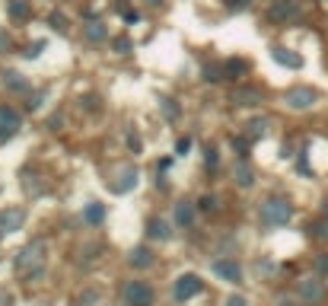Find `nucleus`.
<instances>
[{
  "instance_id": "obj_1",
  "label": "nucleus",
  "mask_w": 328,
  "mask_h": 306,
  "mask_svg": "<svg viewBox=\"0 0 328 306\" xmlns=\"http://www.w3.org/2000/svg\"><path fill=\"white\" fill-rule=\"evenodd\" d=\"M19 274L26 278H42L45 274V239H32L26 249L19 252Z\"/></svg>"
},
{
  "instance_id": "obj_2",
  "label": "nucleus",
  "mask_w": 328,
  "mask_h": 306,
  "mask_svg": "<svg viewBox=\"0 0 328 306\" xmlns=\"http://www.w3.org/2000/svg\"><path fill=\"white\" fill-rule=\"evenodd\" d=\"M258 217L264 227H287L290 217H293V204L287 198H268V201H261Z\"/></svg>"
},
{
  "instance_id": "obj_3",
  "label": "nucleus",
  "mask_w": 328,
  "mask_h": 306,
  "mask_svg": "<svg viewBox=\"0 0 328 306\" xmlns=\"http://www.w3.org/2000/svg\"><path fill=\"white\" fill-rule=\"evenodd\" d=\"M284 102H287V109H293V112H306V109H312V105L319 102V89H312V86H290L284 93Z\"/></svg>"
},
{
  "instance_id": "obj_4",
  "label": "nucleus",
  "mask_w": 328,
  "mask_h": 306,
  "mask_svg": "<svg viewBox=\"0 0 328 306\" xmlns=\"http://www.w3.org/2000/svg\"><path fill=\"white\" fill-rule=\"evenodd\" d=\"M325 297H328V290H325V281H322L319 274L300 281V300L306 303V306H322Z\"/></svg>"
},
{
  "instance_id": "obj_5",
  "label": "nucleus",
  "mask_w": 328,
  "mask_h": 306,
  "mask_svg": "<svg viewBox=\"0 0 328 306\" xmlns=\"http://www.w3.org/2000/svg\"><path fill=\"white\" fill-rule=\"evenodd\" d=\"M22 128V118L13 105H0V144H7V140H13Z\"/></svg>"
},
{
  "instance_id": "obj_6",
  "label": "nucleus",
  "mask_w": 328,
  "mask_h": 306,
  "mask_svg": "<svg viewBox=\"0 0 328 306\" xmlns=\"http://www.w3.org/2000/svg\"><path fill=\"white\" fill-rule=\"evenodd\" d=\"M125 303L128 306H150L153 303V290L143 284V281H131L125 287Z\"/></svg>"
},
{
  "instance_id": "obj_7",
  "label": "nucleus",
  "mask_w": 328,
  "mask_h": 306,
  "mask_svg": "<svg viewBox=\"0 0 328 306\" xmlns=\"http://www.w3.org/2000/svg\"><path fill=\"white\" fill-rule=\"evenodd\" d=\"M296 16H300V0H274L268 10V19H274V22H290Z\"/></svg>"
},
{
  "instance_id": "obj_8",
  "label": "nucleus",
  "mask_w": 328,
  "mask_h": 306,
  "mask_svg": "<svg viewBox=\"0 0 328 306\" xmlns=\"http://www.w3.org/2000/svg\"><path fill=\"white\" fill-rule=\"evenodd\" d=\"M214 274H220L226 284H239L242 281V268H239V262L236 258H214Z\"/></svg>"
},
{
  "instance_id": "obj_9",
  "label": "nucleus",
  "mask_w": 328,
  "mask_h": 306,
  "mask_svg": "<svg viewBox=\"0 0 328 306\" xmlns=\"http://www.w3.org/2000/svg\"><path fill=\"white\" fill-rule=\"evenodd\" d=\"M22 223H26V210H22V207H7V210H0V236H4V233L22 230Z\"/></svg>"
},
{
  "instance_id": "obj_10",
  "label": "nucleus",
  "mask_w": 328,
  "mask_h": 306,
  "mask_svg": "<svg viewBox=\"0 0 328 306\" xmlns=\"http://www.w3.org/2000/svg\"><path fill=\"white\" fill-rule=\"evenodd\" d=\"M201 278L198 274H182L178 281H175V300L182 303V300H191L194 293H201Z\"/></svg>"
},
{
  "instance_id": "obj_11",
  "label": "nucleus",
  "mask_w": 328,
  "mask_h": 306,
  "mask_svg": "<svg viewBox=\"0 0 328 306\" xmlns=\"http://www.w3.org/2000/svg\"><path fill=\"white\" fill-rule=\"evenodd\" d=\"M134 185H137V166H125V169H121V175H118V182H108V188H112L115 195H125Z\"/></svg>"
},
{
  "instance_id": "obj_12",
  "label": "nucleus",
  "mask_w": 328,
  "mask_h": 306,
  "mask_svg": "<svg viewBox=\"0 0 328 306\" xmlns=\"http://www.w3.org/2000/svg\"><path fill=\"white\" fill-rule=\"evenodd\" d=\"M271 57H274L277 64L290 67V70H300V67H303V57H300L296 51H290V48H281V45H277V48H271Z\"/></svg>"
},
{
  "instance_id": "obj_13",
  "label": "nucleus",
  "mask_w": 328,
  "mask_h": 306,
  "mask_svg": "<svg viewBox=\"0 0 328 306\" xmlns=\"http://www.w3.org/2000/svg\"><path fill=\"white\" fill-rule=\"evenodd\" d=\"M246 70H249V64L242 61V57H226V61H223V77L226 80H242Z\"/></svg>"
},
{
  "instance_id": "obj_14",
  "label": "nucleus",
  "mask_w": 328,
  "mask_h": 306,
  "mask_svg": "<svg viewBox=\"0 0 328 306\" xmlns=\"http://www.w3.org/2000/svg\"><path fill=\"white\" fill-rule=\"evenodd\" d=\"M7 16L10 19H29L32 16V7H29V0H7Z\"/></svg>"
},
{
  "instance_id": "obj_15",
  "label": "nucleus",
  "mask_w": 328,
  "mask_h": 306,
  "mask_svg": "<svg viewBox=\"0 0 328 306\" xmlns=\"http://www.w3.org/2000/svg\"><path fill=\"white\" fill-rule=\"evenodd\" d=\"M147 236H150V239H160V242H166L169 236H172V233H169V223H166L163 217H153V220L147 223Z\"/></svg>"
},
{
  "instance_id": "obj_16",
  "label": "nucleus",
  "mask_w": 328,
  "mask_h": 306,
  "mask_svg": "<svg viewBox=\"0 0 328 306\" xmlns=\"http://www.w3.org/2000/svg\"><path fill=\"white\" fill-rule=\"evenodd\" d=\"M233 102H236V105H261V93H258V89L239 86V89H233Z\"/></svg>"
},
{
  "instance_id": "obj_17",
  "label": "nucleus",
  "mask_w": 328,
  "mask_h": 306,
  "mask_svg": "<svg viewBox=\"0 0 328 306\" xmlns=\"http://www.w3.org/2000/svg\"><path fill=\"white\" fill-rule=\"evenodd\" d=\"M191 220H194V204L191 201H178L175 204V223L178 227H191Z\"/></svg>"
},
{
  "instance_id": "obj_18",
  "label": "nucleus",
  "mask_w": 328,
  "mask_h": 306,
  "mask_svg": "<svg viewBox=\"0 0 328 306\" xmlns=\"http://www.w3.org/2000/svg\"><path fill=\"white\" fill-rule=\"evenodd\" d=\"M83 35H86V42H102V39H108V29L102 26V22H86L83 26Z\"/></svg>"
},
{
  "instance_id": "obj_19",
  "label": "nucleus",
  "mask_w": 328,
  "mask_h": 306,
  "mask_svg": "<svg viewBox=\"0 0 328 306\" xmlns=\"http://www.w3.org/2000/svg\"><path fill=\"white\" fill-rule=\"evenodd\" d=\"M236 182H239L242 188H249V185L255 182V172H252V166H249V160H239V163H236Z\"/></svg>"
},
{
  "instance_id": "obj_20",
  "label": "nucleus",
  "mask_w": 328,
  "mask_h": 306,
  "mask_svg": "<svg viewBox=\"0 0 328 306\" xmlns=\"http://www.w3.org/2000/svg\"><path fill=\"white\" fill-rule=\"evenodd\" d=\"M201 80H207V83H220V80H226L223 77V64H204Z\"/></svg>"
},
{
  "instance_id": "obj_21",
  "label": "nucleus",
  "mask_w": 328,
  "mask_h": 306,
  "mask_svg": "<svg viewBox=\"0 0 328 306\" xmlns=\"http://www.w3.org/2000/svg\"><path fill=\"white\" fill-rule=\"evenodd\" d=\"M131 265H137V268H147V265H153V255H150V249H147V246H140V249H134V252H131Z\"/></svg>"
},
{
  "instance_id": "obj_22",
  "label": "nucleus",
  "mask_w": 328,
  "mask_h": 306,
  "mask_svg": "<svg viewBox=\"0 0 328 306\" xmlns=\"http://www.w3.org/2000/svg\"><path fill=\"white\" fill-rule=\"evenodd\" d=\"M102 217H105V207H102V204H90V207H86V214H83V220H86L90 227L102 223Z\"/></svg>"
},
{
  "instance_id": "obj_23",
  "label": "nucleus",
  "mask_w": 328,
  "mask_h": 306,
  "mask_svg": "<svg viewBox=\"0 0 328 306\" xmlns=\"http://www.w3.org/2000/svg\"><path fill=\"white\" fill-rule=\"evenodd\" d=\"M309 233L315 239H322V242H328V207H325V214H322V220L315 223V227H309Z\"/></svg>"
},
{
  "instance_id": "obj_24",
  "label": "nucleus",
  "mask_w": 328,
  "mask_h": 306,
  "mask_svg": "<svg viewBox=\"0 0 328 306\" xmlns=\"http://www.w3.org/2000/svg\"><path fill=\"white\" fill-rule=\"evenodd\" d=\"M268 134V118H255V121H249V137L255 140V137H264Z\"/></svg>"
},
{
  "instance_id": "obj_25",
  "label": "nucleus",
  "mask_w": 328,
  "mask_h": 306,
  "mask_svg": "<svg viewBox=\"0 0 328 306\" xmlns=\"http://www.w3.org/2000/svg\"><path fill=\"white\" fill-rule=\"evenodd\" d=\"M112 48H115L118 54H131V51H134V45H131V39H128V35H118V39L112 42Z\"/></svg>"
},
{
  "instance_id": "obj_26",
  "label": "nucleus",
  "mask_w": 328,
  "mask_h": 306,
  "mask_svg": "<svg viewBox=\"0 0 328 306\" xmlns=\"http://www.w3.org/2000/svg\"><path fill=\"white\" fill-rule=\"evenodd\" d=\"M48 26H51L54 32H67V16L64 13H51L48 16Z\"/></svg>"
},
{
  "instance_id": "obj_27",
  "label": "nucleus",
  "mask_w": 328,
  "mask_h": 306,
  "mask_svg": "<svg viewBox=\"0 0 328 306\" xmlns=\"http://www.w3.org/2000/svg\"><path fill=\"white\" fill-rule=\"evenodd\" d=\"M7 86H10V89H19V93H22V89H26L29 83H26V80H22V77L16 74V70H13V74H7Z\"/></svg>"
},
{
  "instance_id": "obj_28",
  "label": "nucleus",
  "mask_w": 328,
  "mask_h": 306,
  "mask_svg": "<svg viewBox=\"0 0 328 306\" xmlns=\"http://www.w3.org/2000/svg\"><path fill=\"white\" fill-rule=\"evenodd\" d=\"M217 163H220V157H217V150L214 147H207V153H204V166H207L211 172L217 169Z\"/></svg>"
},
{
  "instance_id": "obj_29",
  "label": "nucleus",
  "mask_w": 328,
  "mask_h": 306,
  "mask_svg": "<svg viewBox=\"0 0 328 306\" xmlns=\"http://www.w3.org/2000/svg\"><path fill=\"white\" fill-rule=\"evenodd\" d=\"M188 150H191V137L185 134V137H178V144H175V153H178V157H185Z\"/></svg>"
},
{
  "instance_id": "obj_30",
  "label": "nucleus",
  "mask_w": 328,
  "mask_h": 306,
  "mask_svg": "<svg viewBox=\"0 0 328 306\" xmlns=\"http://www.w3.org/2000/svg\"><path fill=\"white\" fill-rule=\"evenodd\" d=\"M198 207H201V210H217V198H214V195H204L201 201H198Z\"/></svg>"
},
{
  "instance_id": "obj_31",
  "label": "nucleus",
  "mask_w": 328,
  "mask_h": 306,
  "mask_svg": "<svg viewBox=\"0 0 328 306\" xmlns=\"http://www.w3.org/2000/svg\"><path fill=\"white\" fill-rule=\"evenodd\" d=\"M121 16H125L128 22H137L140 19V13H137V10H131V7H121Z\"/></svg>"
},
{
  "instance_id": "obj_32",
  "label": "nucleus",
  "mask_w": 328,
  "mask_h": 306,
  "mask_svg": "<svg viewBox=\"0 0 328 306\" xmlns=\"http://www.w3.org/2000/svg\"><path fill=\"white\" fill-rule=\"evenodd\" d=\"M42 48H45V42H35V45H29V48H26V57H39V54H42Z\"/></svg>"
},
{
  "instance_id": "obj_33",
  "label": "nucleus",
  "mask_w": 328,
  "mask_h": 306,
  "mask_svg": "<svg viewBox=\"0 0 328 306\" xmlns=\"http://www.w3.org/2000/svg\"><path fill=\"white\" fill-rule=\"evenodd\" d=\"M163 109H166L169 118H175V115H178V109H175V102H172V99H163Z\"/></svg>"
},
{
  "instance_id": "obj_34",
  "label": "nucleus",
  "mask_w": 328,
  "mask_h": 306,
  "mask_svg": "<svg viewBox=\"0 0 328 306\" xmlns=\"http://www.w3.org/2000/svg\"><path fill=\"white\" fill-rule=\"evenodd\" d=\"M128 147L134 150V153H140V137L137 134H128Z\"/></svg>"
},
{
  "instance_id": "obj_35",
  "label": "nucleus",
  "mask_w": 328,
  "mask_h": 306,
  "mask_svg": "<svg viewBox=\"0 0 328 306\" xmlns=\"http://www.w3.org/2000/svg\"><path fill=\"white\" fill-rule=\"evenodd\" d=\"M169 163H172V160H169V157H163L160 163H156V172H166V169H169Z\"/></svg>"
},
{
  "instance_id": "obj_36",
  "label": "nucleus",
  "mask_w": 328,
  "mask_h": 306,
  "mask_svg": "<svg viewBox=\"0 0 328 306\" xmlns=\"http://www.w3.org/2000/svg\"><path fill=\"white\" fill-rule=\"evenodd\" d=\"M242 7H249V0H229V10H242Z\"/></svg>"
},
{
  "instance_id": "obj_37",
  "label": "nucleus",
  "mask_w": 328,
  "mask_h": 306,
  "mask_svg": "<svg viewBox=\"0 0 328 306\" xmlns=\"http://www.w3.org/2000/svg\"><path fill=\"white\" fill-rule=\"evenodd\" d=\"M226 306H249V303L242 300V297H229V300H226Z\"/></svg>"
},
{
  "instance_id": "obj_38",
  "label": "nucleus",
  "mask_w": 328,
  "mask_h": 306,
  "mask_svg": "<svg viewBox=\"0 0 328 306\" xmlns=\"http://www.w3.org/2000/svg\"><path fill=\"white\" fill-rule=\"evenodd\" d=\"M319 271H328V255H325V258H319Z\"/></svg>"
},
{
  "instance_id": "obj_39",
  "label": "nucleus",
  "mask_w": 328,
  "mask_h": 306,
  "mask_svg": "<svg viewBox=\"0 0 328 306\" xmlns=\"http://www.w3.org/2000/svg\"><path fill=\"white\" fill-rule=\"evenodd\" d=\"M277 306H296L293 300H287V297H281V300H277Z\"/></svg>"
},
{
  "instance_id": "obj_40",
  "label": "nucleus",
  "mask_w": 328,
  "mask_h": 306,
  "mask_svg": "<svg viewBox=\"0 0 328 306\" xmlns=\"http://www.w3.org/2000/svg\"><path fill=\"white\" fill-rule=\"evenodd\" d=\"M0 306H10V297H7L4 290H0Z\"/></svg>"
},
{
  "instance_id": "obj_41",
  "label": "nucleus",
  "mask_w": 328,
  "mask_h": 306,
  "mask_svg": "<svg viewBox=\"0 0 328 306\" xmlns=\"http://www.w3.org/2000/svg\"><path fill=\"white\" fill-rule=\"evenodd\" d=\"M7 45H10V39H7V35H0V51H4Z\"/></svg>"
},
{
  "instance_id": "obj_42",
  "label": "nucleus",
  "mask_w": 328,
  "mask_h": 306,
  "mask_svg": "<svg viewBox=\"0 0 328 306\" xmlns=\"http://www.w3.org/2000/svg\"><path fill=\"white\" fill-rule=\"evenodd\" d=\"M147 4H150V7H160V0H147Z\"/></svg>"
}]
</instances>
